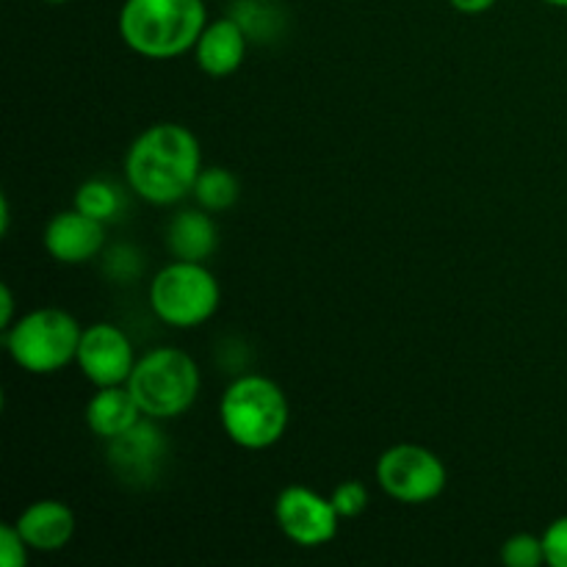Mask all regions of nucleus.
<instances>
[{"label": "nucleus", "mask_w": 567, "mask_h": 567, "mask_svg": "<svg viewBox=\"0 0 567 567\" xmlns=\"http://www.w3.org/2000/svg\"><path fill=\"white\" fill-rule=\"evenodd\" d=\"M203 172L197 136L177 122H158L138 133L125 155V175L133 192L153 205H175L194 192Z\"/></svg>", "instance_id": "nucleus-1"}, {"label": "nucleus", "mask_w": 567, "mask_h": 567, "mask_svg": "<svg viewBox=\"0 0 567 567\" xmlns=\"http://www.w3.org/2000/svg\"><path fill=\"white\" fill-rule=\"evenodd\" d=\"M205 20L203 0H125L120 37L144 59H175L197 44Z\"/></svg>", "instance_id": "nucleus-2"}, {"label": "nucleus", "mask_w": 567, "mask_h": 567, "mask_svg": "<svg viewBox=\"0 0 567 567\" xmlns=\"http://www.w3.org/2000/svg\"><path fill=\"white\" fill-rule=\"evenodd\" d=\"M219 419L227 437L236 446L260 452L286 435L288 430V399L277 382L269 377L247 374L238 377L225 391L219 404Z\"/></svg>", "instance_id": "nucleus-3"}, {"label": "nucleus", "mask_w": 567, "mask_h": 567, "mask_svg": "<svg viewBox=\"0 0 567 567\" xmlns=\"http://www.w3.org/2000/svg\"><path fill=\"white\" fill-rule=\"evenodd\" d=\"M127 391L142 413L153 421L175 419L194 404L199 393V369L181 349H153L136 360Z\"/></svg>", "instance_id": "nucleus-4"}, {"label": "nucleus", "mask_w": 567, "mask_h": 567, "mask_svg": "<svg viewBox=\"0 0 567 567\" xmlns=\"http://www.w3.org/2000/svg\"><path fill=\"white\" fill-rule=\"evenodd\" d=\"M81 327L66 310L39 308L6 330L11 360L28 374H55L78 358Z\"/></svg>", "instance_id": "nucleus-5"}, {"label": "nucleus", "mask_w": 567, "mask_h": 567, "mask_svg": "<svg viewBox=\"0 0 567 567\" xmlns=\"http://www.w3.org/2000/svg\"><path fill=\"white\" fill-rule=\"evenodd\" d=\"M221 288L197 260H175L155 275L150 286V308L164 324L192 330L216 313Z\"/></svg>", "instance_id": "nucleus-6"}, {"label": "nucleus", "mask_w": 567, "mask_h": 567, "mask_svg": "<svg viewBox=\"0 0 567 567\" xmlns=\"http://www.w3.org/2000/svg\"><path fill=\"white\" fill-rule=\"evenodd\" d=\"M377 480L382 491L396 502L426 504L446 491V465L430 449L399 443L380 457Z\"/></svg>", "instance_id": "nucleus-7"}, {"label": "nucleus", "mask_w": 567, "mask_h": 567, "mask_svg": "<svg viewBox=\"0 0 567 567\" xmlns=\"http://www.w3.org/2000/svg\"><path fill=\"white\" fill-rule=\"evenodd\" d=\"M275 518L288 540L305 548H316L324 546V543H330L338 535L341 515L332 507L330 498L319 496L310 487L291 485L277 496Z\"/></svg>", "instance_id": "nucleus-8"}, {"label": "nucleus", "mask_w": 567, "mask_h": 567, "mask_svg": "<svg viewBox=\"0 0 567 567\" xmlns=\"http://www.w3.org/2000/svg\"><path fill=\"white\" fill-rule=\"evenodd\" d=\"M75 360L83 377L97 388L127 385L133 369H136L131 338L114 324H92L89 330H83Z\"/></svg>", "instance_id": "nucleus-9"}, {"label": "nucleus", "mask_w": 567, "mask_h": 567, "mask_svg": "<svg viewBox=\"0 0 567 567\" xmlns=\"http://www.w3.org/2000/svg\"><path fill=\"white\" fill-rule=\"evenodd\" d=\"M153 421V419H150ZM150 421H138L120 437L109 441V465L127 485H150L166 457L164 432Z\"/></svg>", "instance_id": "nucleus-10"}, {"label": "nucleus", "mask_w": 567, "mask_h": 567, "mask_svg": "<svg viewBox=\"0 0 567 567\" xmlns=\"http://www.w3.org/2000/svg\"><path fill=\"white\" fill-rule=\"evenodd\" d=\"M105 221L92 219L78 208L61 210L44 227V249L59 264H86L103 249Z\"/></svg>", "instance_id": "nucleus-11"}, {"label": "nucleus", "mask_w": 567, "mask_h": 567, "mask_svg": "<svg viewBox=\"0 0 567 567\" xmlns=\"http://www.w3.org/2000/svg\"><path fill=\"white\" fill-rule=\"evenodd\" d=\"M17 529L22 532L31 551L53 554L66 548V543L75 535V513L66 504L44 498V502H33L31 507L22 509L17 518Z\"/></svg>", "instance_id": "nucleus-12"}, {"label": "nucleus", "mask_w": 567, "mask_h": 567, "mask_svg": "<svg viewBox=\"0 0 567 567\" xmlns=\"http://www.w3.org/2000/svg\"><path fill=\"white\" fill-rule=\"evenodd\" d=\"M244 53H247V31L233 17L205 25L203 37L194 44L199 70L214 78L233 75L244 64Z\"/></svg>", "instance_id": "nucleus-13"}, {"label": "nucleus", "mask_w": 567, "mask_h": 567, "mask_svg": "<svg viewBox=\"0 0 567 567\" xmlns=\"http://www.w3.org/2000/svg\"><path fill=\"white\" fill-rule=\"evenodd\" d=\"M142 408L136 404L127 385H109L100 388L86 404V424L103 441H114L122 432L131 430L133 424L142 421Z\"/></svg>", "instance_id": "nucleus-14"}, {"label": "nucleus", "mask_w": 567, "mask_h": 567, "mask_svg": "<svg viewBox=\"0 0 567 567\" xmlns=\"http://www.w3.org/2000/svg\"><path fill=\"white\" fill-rule=\"evenodd\" d=\"M216 244H219V230L203 210H181L166 225V249L175 260L203 264L205 258L214 255Z\"/></svg>", "instance_id": "nucleus-15"}, {"label": "nucleus", "mask_w": 567, "mask_h": 567, "mask_svg": "<svg viewBox=\"0 0 567 567\" xmlns=\"http://www.w3.org/2000/svg\"><path fill=\"white\" fill-rule=\"evenodd\" d=\"M194 197L203 205L205 210H227L236 205L241 186H238V177L230 169H221V166H208V169L199 172L197 183H194Z\"/></svg>", "instance_id": "nucleus-16"}, {"label": "nucleus", "mask_w": 567, "mask_h": 567, "mask_svg": "<svg viewBox=\"0 0 567 567\" xmlns=\"http://www.w3.org/2000/svg\"><path fill=\"white\" fill-rule=\"evenodd\" d=\"M75 208L97 221H111L122 208L120 188L109 181H100V177L81 183L75 194Z\"/></svg>", "instance_id": "nucleus-17"}, {"label": "nucleus", "mask_w": 567, "mask_h": 567, "mask_svg": "<svg viewBox=\"0 0 567 567\" xmlns=\"http://www.w3.org/2000/svg\"><path fill=\"white\" fill-rule=\"evenodd\" d=\"M502 563L507 567H540L546 563V546L543 537L513 535L502 546Z\"/></svg>", "instance_id": "nucleus-18"}, {"label": "nucleus", "mask_w": 567, "mask_h": 567, "mask_svg": "<svg viewBox=\"0 0 567 567\" xmlns=\"http://www.w3.org/2000/svg\"><path fill=\"white\" fill-rule=\"evenodd\" d=\"M330 502L332 507L338 509L341 518H358V515L369 507V491H365L363 482L349 480V482H341V485L332 491Z\"/></svg>", "instance_id": "nucleus-19"}, {"label": "nucleus", "mask_w": 567, "mask_h": 567, "mask_svg": "<svg viewBox=\"0 0 567 567\" xmlns=\"http://www.w3.org/2000/svg\"><path fill=\"white\" fill-rule=\"evenodd\" d=\"M142 255H138V249L133 247H125V244H120V247H114L109 252V258H105V271H109L114 280L120 282H127L133 280V277L142 275Z\"/></svg>", "instance_id": "nucleus-20"}, {"label": "nucleus", "mask_w": 567, "mask_h": 567, "mask_svg": "<svg viewBox=\"0 0 567 567\" xmlns=\"http://www.w3.org/2000/svg\"><path fill=\"white\" fill-rule=\"evenodd\" d=\"M28 543L17 524L0 526V565L3 567H25L28 563Z\"/></svg>", "instance_id": "nucleus-21"}, {"label": "nucleus", "mask_w": 567, "mask_h": 567, "mask_svg": "<svg viewBox=\"0 0 567 567\" xmlns=\"http://www.w3.org/2000/svg\"><path fill=\"white\" fill-rule=\"evenodd\" d=\"M543 546H546V565L567 567V515L548 526L543 535Z\"/></svg>", "instance_id": "nucleus-22"}, {"label": "nucleus", "mask_w": 567, "mask_h": 567, "mask_svg": "<svg viewBox=\"0 0 567 567\" xmlns=\"http://www.w3.org/2000/svg\"><path fill=\"white\" fill-rule=\"evenodd\" d=\"M0 327L3 330H9L11 327V313H14V297H11V288L3 286L0 288Z\"/></svg>", "instance_id": "nucleus-23"}, {"label": "nucleus", "mask_w": 567, "mask_h": 567, "mask_svg": "<svg viewBox=\"0 0 567 567\" xmlns=\"http://www.w3.org/2000/svg\"><path fill=\"white\" fill-rule=\"evenodd\" d=\"M493 3H496V0H452L454 9L463 11V14H482V11L491 9Z\"/></svg>", "instance_id": "nucleus-24"}, {"label": "nucleus", "mask_w": 567, "mask_h": 567, "mask_svg": "<svg viewBox=\"0 0 567 567\" xmlns=\"http://www.w3.org/2000/svg\"><path fill=\"white\" fill-rule=\"evenodd\" d=\"M546 3H551V6H559V9H567V0H546Z\"/></svg>", "instance_id": "nucleus-25"}, {"label": "nucleus", "mask_w": 567, "mask_h": 567, "mask_svg": "<svg viewBox=\"0 0 567 567\" xmlns=\"http://www.w3.org/2000/svg\"><path fill=\"white\" fill-rule=\"evenodd\" d=\"M44 3H66V0H44Z\"/></svg>", "instance_id": "nucleus-26"}]
</instances>
